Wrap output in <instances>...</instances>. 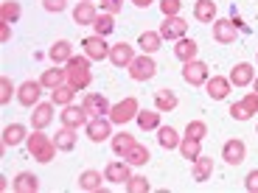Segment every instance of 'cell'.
Here are the masks:
<instances>
[{"mask_svg": "<svg viewBox=\"0 0 258 193\" xmlns=\"http://www.w3.org/2000/svg\"><path fill=\"white\" fill-rule=\"evenodd\" d=\"M64 64H68V67H64V73H68V84H71L73 90H87L90 81H93L90 56H71Z\"/></svg>", "mask_w": 258, "mask_h": 193, "instance_id": "cell-1", "label": "cell"}, {"mask_svg": "<svg viewBox=\"0 0 258 193\" xmlns=\"http://www.w3.org/2000/svg\"><path fill=\"white\" fill-rule=\"evenodd\" d=\"M26 146H28V151H31L34 160L42 162V165L51 162L53 154H56V143H53V137L42 135V129H34V135H28Z\"/></svg>", "mask_w": 258, "mask_h": 193, "instance_id": "cell-2", "label": "cell"}, {"mask_svg": "<svg viewBox=\"0 0 258 193\" xmlns=\"http://www.w3.org/2000/svg\"><path fill=\"white\" fill-rule=\"evenodd\" d=\"M138 112H141L138 98L129 95V98H123V101H118L115 107L110 110V115H107V118H110L112 123H118V126H126L129 121H135V118H138Z\"/></svg>", "mask_w": 258, "mask_h": 193, "instance_id": "cell-3", "label": "cell"}, {"mask_svg": "<svg viewBox=\"0 0 258 193\" xmlns=\"http://www.w3.org/2000/svg\"><path fill=\"white\" fill-rule=\"evenodd\" d=\"M126 70H129V78H135V81H149V78H155L157 64L149 53H143V56H135L132 62H129Z\"/></svg>", "mask_w": 258, "mask_h": 193, "instance_id": "cell-4", "label": "cell"}, {"mask_svg": "<svg viewBox=\"0 0 258 193\" xmlns=\"http://www.w3.org/2000/svg\"><path fill=\"white\" fill-rule=\"evenodd\" d=\"M82 48H84V56H90L93 62H101V59H110V48L104 42L101 34H90V37L82 39Z\"/></svg>", "mask_w": 258, "mask_h": 193, "instance_id": "cell-5", "label": "cell"}, {"mask_svg": "<svg viewBox=\"0 0 258 193\" xmlns=\"http://www.w3.org/2000/svg\"><path fill=\"white\" fill-rule=\"evenodd\" d=\"M182 78H185L191 87H205V81L211 78V70H208L205 62L194 59V62H185V67H182Z\"/></svg>", "mask_w": 258, "mask_h": 193, "instance_id": "cell-6", "label": "cell"}, {"mask_svg": "<svg viewBox=\"0 0 258 193\" xmlns=\"http://www.w3.org/2000/svg\"><path fill=\"white\" fill-rule=\"evenodd\" d=\"M87 137H90L93 143H104L107 137H112V121L110 118H104V115H96L87 121Z\"/></svg>", "mask_w": 258, "mask_h": 193, "instance_id": "cell-7", "label": "cell"}, {"mask_svg": "<svg viewBox=\"0 0 258 193\" xmlns=\"http://www.w3.org/2000/svg\"><path fill=\"white\" fill-rule=\"evenodd\" d=\"M255 112H258V92L244 95L239 104H230V115L236 118V121H250Z\"/></svg>", "mask_w": 258, "mask_h": 193, "instance_id": "cell-8", "label": "cell"}, {"mask_svg": "<svg viewBox=\"0 0 258 193\" xmlns=\"http://www.w3.org/2000/svg\"><path fill=\"white\" fill-rule=\"evenodd\" d=\"M188 34V23L182 17H166L160 23V37L163 39H182Z\"/></svg>", "mask_w": 258, "mask_h": 193, "instance_id": "cell-9", "label": "cell"}, {"mask_svg": "<svg viewBox=\"0 0 258 193\" xmlns=\"http://www.w3.org/2000/svg\"><path fill=\"white\" fill-rule=\"evenodd\" d=\"M45 90L42 87V81H26V84H20V90H17V101L23 104V107H37L39 104V92Z\"/></svg>", "mask_w": 258, "mask_h": 193, "instance_id": "cell-10", "label": "cell"}, {"mask_svg": "<svg viewBox=\"0 0 258 193\" xmlns=\"http://www.w3.org/2000/svg\"><path fill=\"white\" fill-rule=\"evenodd\" d=\"M59 118H62V126H71V129L87 126V121H90L87 110H84V107H73V104H68V107H64V112Z\"/></svg>", "mask_w": 258, "mask_h": 193, "instance_id": "cell-11", "label": "cell"}, {"mask_svg": "<svg viewBox=\"0 0 258 193\" xmlns=\"http://www.w3.org/2000/svg\"><path fill=\"white\" fill-rule=\"evenodd\" d=\"M82 107L87 110V115H90V118L110 115V110H112L110 101H107L104 95H98V92H87V95H84V101H82Z\"/></svg>", "mask_w": 258, "mask_h": 193, "instance_id": "cell-12", "label": "cell"}, {"mask_svg": "<svg viewBox=\"0 0 258 193\" xmlns=\"http://www.w3.org/2000/svg\"><path fill=\"white\" fill-rule=\"evenodd\" d=\"M222 157H225V162L227 165H239V162H244V157H247V146H244V140H227L225 143V148H222Z\"/></svg>", "mask_w": 258, "mask_h": 193, "instance_id": "cell-13", "label": "cell"}, {"mask_svg": "<svg viewBox=\"0 0 258 193\" xmlns=\"http://www.w3.org/2000/svg\"><path fill=\"white\" fill-rule=\"evenodd\" d=\"M213 39L222 45L236 42V23L233 20H213Z\"/></svg>", "mask_w": 258, "mask_h": 193, "instance_id": "cell-14", "label": "cell"}, {"mask_svg": "<svg viewBox=\"0 0 258 193\" xmlns=\"http://www.w3.org/2000/svg\"><path fill=\"white\" fill-rule=\"evenodd\" d=\"M129 162L123 160V162H107V168H104V179L107 182H112V185H126V179H129Z\"/></svg>", "mask_w": 258, "mask_h": 193, "instance_id": "cell-15", "label": "cell"}, {"mask_svg": "<svg viewBox=\"0 0 258 193\" xmlns=\"http://www.w3.org/2000/svg\"><path fill=\"white\" fill-rule=\"evenodd\" d=\"M98 17L96 6H93V0H79V6L73 9V23H79V26H93Z\"/></svg>", "mask_w": 258, "mask_h": 193, "instance_id": "cell-16", "label": "cell"}, {"mask_svg": "<svg viewBox=\"0 0 258 193\" xmlns=\"http://www.w3.org/2000/svg\"><path fill=\"white\" fill-rule=\"evenodd\" d=\"M205 90H208V95H211L213 101H225L227 92H230V78H225V76L208 78V81H205Z\"/></svg>", "mask_w": 258, "mask_h": 193, "instance_id": "cell-17", "label": "cell"}, {"mask_svg": "<svg viewBox=\"0 0 258 193\" xmlns=\"http://www.w3.org/2000/svg\"><path fill=\"white\" fill-rule=\"evenodd\" d=\"M132 59H135V51H132L129 42H118V45L110 48V62L115 64V67H129Z\"/></svg>", "mask_w": 258, "mask_h": 193, "instance_id": "cell-18", "label": "cell"}, {"mask_svg": "<svg viewBox=\"0 0 258 193\" xmlns=\"http://www.w3.org/2000/svg\"><path fill=\"white\" fill-rule=\"evenodd\" d=\"M252 78H255V70L250 62H239L230 70V84H236V87H247V84H252Z\"/></svg>", "mask_w": 258, "mask_h": 193, "instance_id": "cell-19", "label": "cell"}, {"mask_svg": "<svg viewBox=\"0 0 258 193\" xmlns=\"http://www.w3.org/2000/svg\"><path fill=\"white\" fill-rule=\"evenodd\" d=\"M53 107H56V104H37V107H34V112H31V126L34 129H45L48 123L53 121Z\"/></svg>", "mask_w": 258, "mask_h": 193, "instance_id": "cell-20", "label": "cell"}, {"mask_svg": "<svg viewBox=\"0 0 258 193\" xmlns=\"http://www.w3.org/2000/svg\"><path fill=\"white\" fill-rule=\"evenodd\" d=\"M197 51H200V45H197L194 39H188V37L177 39V45H174V56L180 59L182 64H185V62H194V59H197Z\"/></svg>", "mask_w": 258, "mask_h": 193, "instance_id": "cell-21", "label": "cell"}, {"mask_svg": "<svg viewBox=\"0 0 258 193\" xmlns=\"http://www.w3.org/2000/svg\"><path fill=\"white\" fill-rule=\"evenodd\" d=\"M23 140H28V135H26V126L23 123H9L6 129H3V146H20Z\"/></svg>", "mask_w": 258, "mask_h": 193, "instance_id": "cell-22", "label": "cell"}, {"mask_svg": "<svg viewBox=\"0 0 258 193\" xmlns=\"http://www.w3.org/2000/svg\"><path fill=\"white\" fill-rule=\"evenodd\" d=\"M53 143H56L59 151H73V148H76V129L62 126L56 132V137H53Z\"/></svg>", "mask_w": 258, "mask_h": 193, "instance_id": "cell-23", "label": "cell"}, {"mask_svg": "<svg viewBox=\"0 0 258 193\" xmlns=\"http://www.w3.org/2000/svg\"><path fill=\"white\" fill-rule=\"evenodd\" d=\"M14 190L17 193H37L39 190V179L34 174H28V171H23V174L14 176Z\"/></svg>", "mask_w": 258, "mask_h": 193, "instance_id": "cell-24", "label": "cell"}, {"mask_svg": "<svg viewBox=\"0 0 258 193\" xmlns=\"http://www.w3.org/2000/svg\"><path fill=\"white\" fill-rule=\"evenodd\" d=\"M155 110H160V112H171V110H177V95L168 87H163V90H157L155 92Z\"/></svg>", "mask_w": 258, "mask_h": 193, "instance_id": "cell-25", "label": "cell"}, {"mask_svg": "<svg viewBox=\"0 0 258 193\" xmlns=\"http://www.w3.org/2000/svg\"><path fill=\"white\" fill-rule=\"evenodd\" d=\"M194 17L200 20V23H213V20H216V3H213V0H197Z\"/></svg>", "mask_w": 258, "mask_h": 193, "instance_id": "cell-26", "label": "cell"}, {"mask_svg": "<svg viewBox=\"0 0 258 193\" xmlns=\"http://www.w3.org/2000/svg\"><path fill=\"white\" fill-rule=\"evenodd\" d=\"M211 174H213V157H197L194 160V179L197 182H205V179H211Z\"/></svg>", "mask_w": 258, "mask_h": 193, "instance_id": "cell-27", "label": "cell"}, {"mask_svg": "<svg viewBox=\"0 0 258 193\" xmlns=\"http://www.w3.org/2000/svg\"><path fill=\"white\" fill-rule=\"evenodd\" d=\"M101 179L104 176L98 174V171H82V174H79V187L87 190V193H96V190H101Z\"/></svg>", "mask_w": 258, "mask_h": 193, "instance_id": "cell-28", "label": "cell"}, {"mask_svg": "<svg viewBox=\"0 0 258 193\" xmlns=\"http://www.w3.org/2000/svg\"><path fill=\"white\" fill-rule=\"evenodd\" d=\"M123 160H126L129 165H146V162L152 160V154H149V148H146V146L135 143V146H132L126 154H123Z\"/></svg>", "mask_w": 258, "mask_h": 193, "instance_id": "cell-29", "label": "cell"}, {"mask_svg": "<svg viewBox=\"0 0 258 193\" xmlns=\"http://www.w3.org/2000/svg\"><path fill=\"white\" fill-rule=\"evenodd\" d=\"M160 42H163L160 31H143L141 37H138V45H141L143 53H155L157 48H160Z\"/></svg>", "mask_w": 258, "mask_h": 193, "instance_id": "cell-30", "label": "cell"}, {"mask_svg": "<svg viewBox=\"0 0 258 193\" xmlns=\"http://www.w3.org/2000/svg\"><path fill=\"white\" fill-rule=\"evenodd\" d=\"M48 56H51L56 64H59V62H68V59L73 56V45L68 42V39H59V42H53V45H51Z\"/></svg>", "mask_w": 258, "mask_h": 193, "instance_id": "cell-31", "label": "cell"}, {"mask_svg": "<svg viewBox=\"0 0 258 193\" xmlns=\"http://www.w3.org/2000/svg\"><path fill=\"white\" fill-rule=\"evenodd\" d=\"M138 126L143 129V132H149V129H160V110H143L138 112Z\"/></svg>", "mask_w": 258, "mask_h": 193, "instance_id": "cell-32", "label": "cell"}, {"mask_svg": "<svg viewBox=\"0 0 258 193\" xmlns=\"http://www.w3.org/2000/svg\"><path fill=\"white\" fill-rule=\"evenodd\" d=\"M157 143H160L163 148H180V135H177V129L160 126L157 129Z\"/></svg>", "mask_w": 258, "mask_h": 193, "instance_id": "cell-33", "label": "cell"}, {"mask_svg": "<svg viewBox=\"0 0 258 193\" xmlns=\"http://www.w3.org/2000/svg\"><path fill=\"white\" fill-rule=\"evenodd\" d=\"M64 78H68V73H64V70H59V67H48V70L42 73V78H39V81H42V87H45V90H56Z\"/></svg>", "mask_w": 258, "mask_h": 193, "instance_id": "cell-34", "label": "cell"}, {"mask_svg": "<svg viewBox=\"0 0 258 193\" xmlns=\"http://www.w3.org/2000/svg\"><path fill=\"white\" fill-rule=\"evenodd\" d=\"M20 20V3L17 0H3L0 3V23H17Z\"/></svg>", "mask_w": 258, "mask_h": 193, "instance_id": "cell-35", "label": "cell"}, {"mask_svg": "<svg viewBox=\"0 0 258 193\" xmlns=\"http://www.w3.org/2000/svg\"><path fill=\"white\" fill-rule=\"evenodd\" d=\"M200 143H202V140H194V137H188V135H185V137L180 140V154L185 157V160H191V162H194L197 157L202 154V146H200Z\"/></svg>", "mask_w": 258, "mask_h": 193, "instance_id": "cell-36", "label": "cell"}, {"mask_svg": "<svg viewBox=\"0 0 258 193\" xmlns=\"http://www.w3.org/2000/svg\"><path fill=\"white\" fill-rule=\"evenodd\" d=\"M73 95H76V90H73L71 84H59L56 90H51V101L59 104V107H68V104H73Z\"/></svg>", "mask_w": 258, "mask_h": 193, "instance_id": "cell-37", "label": "cell"}, {"mask_svg": "<svg viewBox=\"0 0 258 193\" xmlns=\"http://www.w3.org/2000/svg\"><path fill=\"white\" fill-rule=\"evenodd\" d=\"M132 146H135V137L129 135V132H121V135L112 137V151H115L118 157H123Z\"/></svg>", "mask_w": 258, "mask_h": 193, "instance_id": "cell-38", "label": "cell"}, {"mask_svg": "<svg viewBox=\"0 0 258 193\" xmlns=\"http://www.w3.org/2000/svg\"><path fill=\"white\" fill-rule=\"evenodd\" d=\"M115 14H107L104 12L101 17H96V23H93V28H96V34H101V37H107V34H112L115 31Z\"/></svg>", "mask_w": 258, "mask_h": 193, "instance_id": "cell-39", "label": "cell"}, {"mask_svg": "<svg viewBox=\"0 0 258 193\" xmlns=\"http://www.w3.org/2000/svg\"><path fill=\"white\" fill-rule=\"evenodd\" d=\"M126 190L129 193H149V190H152V185H149L146 176H129V179H126Z\"/></svg>", "mask_w": 258, "mask_h": 193, "instance_id": "cell-40", "label": "cell"}, {"mask_svg": "<svg viewBox=\"0 0 258 193\" xmlns=\"http://www.w3.org/2000/svg\"><path fill=\"white\" fill-rule=\"evenodd\" d=\"M185 135H188V137H194V140H202V137L208 135V126H205V121H188V126H185Z\"/></svg>", "mask_w": 258, "mask_h": 193, "instance_id": "cell-41", "label": "cell"}, {"mask_svg": "<svg viewBox=\"0 0 258 193\" xmlns=\"http://www.w3.org/2000/svg\"><path fill=\"white\" fill-rule=\"evenodd\" d=\"M182 9V0H160V12L163 17H177Z\"/></svg>", "mask_w": 258, "mask_h": 193, "instance_id": "cell-42", "label": "cell"}, {"mask_svg": "<svg viewBox=\"0 0 258 193\" xmlns=\"http://www.w3.org/2000/svg\"><path fill=\"white\" fill-rule=\"evenodd\" d=\"M12 92H14L12 78L3 76V78H0V104H9V101H12Z\"/></svg>", "mask_w": 258, "mask_h": 193, "instance_id": "cell-43", "label": "cell"}, {"mask_svg": "<svg viewBox=\"0 0 258 193\" xmlns=\"http://www.w3.org/2000/svg\"><path fill=\"white\" fill-rule=\"evenodd\" d=\"M123 9V0H101V12L107 14H118Z\"/></svg>", "mask_w": 258, "mask_h": 193, "instance_id": "cell-44", "label": "cell"}, {"mask_svg": "<svg viewBox=\"0 0 258 193\" xmlns=\"http://www.w3.org/2000/svg\"><path fill=\"white\" fill-rule=\"evenodd\" d=\"M244 187H247L250 193H258V168L247 174V179H244Z\"/></svg>", "mask_w": 258, "mask_h": 193, "instance_id": "cell-45", "label": "cell"}, {"mask_svg": "<svg viewBox=\"0 0 258 193\" xmlns=\"http://www.w3.org/2000/svg\"><path fill=\"white\" fill-rule=\"evenodd\" d=\"M42 6H45L48 12H64L68 0H42Z\"/></svg>", "mask_w": 258, "mask_h": 193, "instance_id": "cell-46", "label": "cell"}, {"mask_svg": "<svg viewBox=\"0 0 258 193\" xmlns=\"http://www.w3.org/2000/svg\"><path fill=\"white\" fill-rule=\"evenodd\" d=\"M0 39H3V42L12 39V26H9V23H0Z\"/></svg>", "mask_w": 258, "mask_h": 193, "instance_id": "cell-47", "label": "cell"}, {"mask_svg": "<svg viewBox=\"0 0 258 193\" xmlns=\"http://www.w3.org/2000/svg\"><path fill=\"white\" fill-rule=\"evenodd\" d=\"M132 3H135V6H138V9H146V6H149V3H152V0H132Z\"/></svg>", "mask_w": 258, "mask_h": 193, "instance_id": "cell-48", "label": "cell"}, {"mask_svg": "<svg viewBox=\"0 0 258 193\" xmlns=\"http://www.w3.org/2000/svg\"><path fill=\"white\" fill-rule=\"evenodd\" d=\"M252 87H255V92H258V78H252Z\"/></svg>", "mask_w": 258, "mask_h": 193, "instance_id": "cell-49", "label": "cell"}]
</instances>
